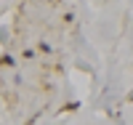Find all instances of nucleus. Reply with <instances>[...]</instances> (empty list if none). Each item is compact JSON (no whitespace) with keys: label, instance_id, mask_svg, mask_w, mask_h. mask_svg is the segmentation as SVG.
Listing matches in <instances>:
<instances>
[{"label":"nucleus","instance_id":"nucleus-1","mask_svg":"<svg viewBox=\"0 0 133 125\" xmlns=\"http://www.w3.org/2000/svg\"><path fill=\"white\" fill-rule=\"evenodd\" d=\"M0 64H5V67H11V64H14V59H11V56L5 53V56H0Z\"/></svg>","mask_w":133,"mask_h":125}]
</instances>
